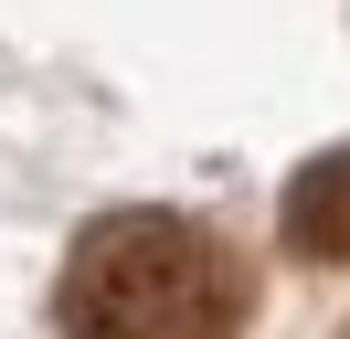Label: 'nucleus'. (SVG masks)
Masks as SVG:
<instances>
[{"mask_svg": "<svg viewBox=\"0 0 350 339\" xmlns=\"http://www.w3.org/2000/svg\"><path fill=\"white\" fill-rule=\"evenodd\" d=\"M255 286L180 212H107L64 254V339H234Z\"/></svg>", "mask_w": 350, "mask_h": 339, "instance_id": "obj_1", "label": "nucleus"}, {"mask_svg": "<svg viewBox=\"0 0 350 339\" xmlns=\"http://www.w3.org/2000/svg\"><path fill=\"white\" fill-rule=\"evenodd\" d=\"M276 233H286L297 265H350V148H329V159H308L297 180H286Z\"/></svg>", "mask_w": 350, "mask_h": 339, "instance_id": "obj_2", "label": "nucleus"}]
</instances>
